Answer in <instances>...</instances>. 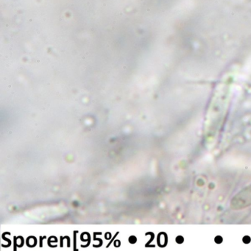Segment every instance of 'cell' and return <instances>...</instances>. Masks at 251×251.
<instances>
[{
    "instance_id": "obj_1",
    "label": "cell",
    "mask_w": 251,
    "mask_h": 251,
    "mask_svg": "<svg viewBox=\"0 0 251 251\" xmlns=\"http://www.w3.org/2000/svg\"><path fill=\"white\" fill-rule=\"evenodd\" d=\"M251 205V184L238 192L230 201L233 210H240Z\"/></svg>"
}]
</instances>
